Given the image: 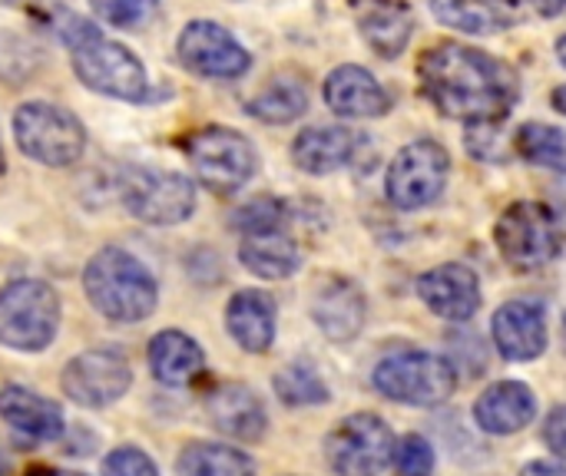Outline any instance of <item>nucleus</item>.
Instances as JSON below:
<instances>
[{
	"instance_id": "obj_1",
	"label": "nucleus",
	"mask_w": 566,
	"mask_h": 476,
	"mask_svg": "<svg viewBox=\"0 0 566 476\" xmlns=\"http://www.w3.org/2000/svg\"><path fill=\"white\" fill-rule=\"evenodd\" d=\"M418 83L448 119L468 126L501 123L517 99V76L507 63L454 40L434 43L421 53Z\"/></svg>"
},
{
	"instance_id": "obj_2",
	"label": "nucleus",
	"mask_w": 566,
	"mask_h": 476,
	"mask_svg": "<svg viewBox=\"0 0 566 476\" xmlns=\"http://www.w3.org/2000/svg\"><path fill=\"white\" fill-rule=\"evenodd\" d=\"M60 36L70 50L73 70L83 80V86L103 96L129 99V103L146 99V70L139 56L129 53L123 43L109 40L86 17H63Z\"/></svg>"
},
{
	"instance_id": "obj_3",
	"label": "nucleus",
	"mask_w": 566,
	"mask_h": 476,
	"mask_svg": "<svg viewBox=\"0 0 566 476\" xmlns=\"http://www.w3.org/2000/svg\"><path fill=\"white\" fill-rule=\"evenodd\" d=\"M83 288L90 305L116 325L146 321L159 302V288L149 268L136 255L113 245L90 258L83 272Z\"/></svg>"
},
{
	"instance_id": "obj_4",
	"label": "nucleus",
	"mask_w": 566,
	"mask_h": 476,
	"mask_svg": "<svg viewBox=\"0 0 566 476\" xmlns=\"http://www.w3.org/2000/svg\"><path fill=\"white\" fill-rule=\"evenodd\" d=\"M60 328V298L46 282L20 278L0 288V345L10 351H43Z\"/></svg>"
},
{
	"instance_id": "obj_5",
	"label": "nucleus",
	"mask_w": 566,
	"mask_h": 476,
	"mask_svg": "<svg viewBox=\"0 0 566 476\" xmlns=\"http://www.w3.org/2000/svg\"><path fill=\"white\" fill-rule=\"evenodd\" d=\"M494 242L511 268L534 272L560 255L564 232L557 215L544 202H514L501 212Z\"/></svg>"
},
{
	"instance_id": "obj_6",
	"label": "nucleus",
	"mask_w": 566,
	"mask_h": 476,
	"mask_svg": "<svg viewBox=\"0 0 566 476\" xmlns=\"http://www.w3.org/2000/svg\"><path fill=\"white\" fill-rule=\"evenodd\" d=\"M375 388L395 404L438 408L454 394L458 371L444 358L428 351H395L378 361Z\"/></svg>"
},
{
	"instance_id": "obj_7",
	"label": "nucleus",
	"mask_w": 566,
	"mask_h": 476,
	"mask_svg": "<svg viewBox=\"0 0 566 476\" xmlns=\"http://www.w3.org/2000/svg\"><path fill=\"white\" fill-rule=\"evenodd\" d=\"M13 136L23 156L53 169L76 162L86 149L83 123L53 103H23L13 113Z\"/></svg>"
},
{
	"instance_id": "obj_8",
	"label": "nucleus",
	"mask_w": 566,
	"mask_h": 476,
	"mask_svg": "<svg viewBox=\"0 0 566 476\" xmlns=\"http://www.w3.org/2000/svg\"><path fill=\"white\" fill-rule=\"evenodd\" d=\"M196 176L212 192H235L255 176V146L226 126H206L182 142Z\"/></svg>"
},
{
	"instance_id": "obj_9",
	"label": "nucleus",
	"mask_w": 566,
	"mask_h": 476,
	"mask_svg": "<svg viewBox=\"0 0 566 476\" xmlns=\"http://www.w3.org/2000/svg\"><path fill=\"white\" fill-rule=\"evenodd\" d=\"M448 172H451L448 149L434 139H418L405 146L388 166V176H385L388 202L401 212L424 209L444 192Z\"/></svg>"
},
{
	"instance_id": "obj_10",
	"label": "nucleus",
	"mask_w": 566,
	"mask_h": 476,
	"mask_svg": "<svg viewBox=\"0 0 566 476\" xmlns=\"http://www.w3.org/2000/svg\"><path fill=\"white\" fill-rule=\"evenodd\" d=\"M126 209L149 225H176L186 222L196 209V186L166 169H126L119 182Z\"/></svg>"
},
{
	"instance_id": "obj_11",
	"label": "nucleus",
	"mask_w": 566,
	"mask_h": 476,
	"mask_svg": "<svg viewBox=\"0 0 566 476\" xmlns=\"http://www.w3.org/2000/svg\"><path fill=\"white\" fill-rule=\"evenodd\" d=\"M328 467L338 476H381L395 461V434L375 414L345 417L325 444Z\"/></svg>"
},
{
	"instance_id": "obj_12",
	"label": "nucleus",
	"mask_w": 566,
	"mask_h": 476,
	"mask_svg": "<svg viewBox=\"0 0 566 476\" xmlns=\"http://www.w3.org/2000/svg\"><path fill=\"white\" fill-rule=\"evenodd\" d=\"M60 384H63V394L73 404L99 411V408L116 404L129 391L133 368H129V361L119 351L99 348V351H86V355L73 358L63 368Z\"/></svg>"
},
{
	"instance_id": "obj_13",
	"label": "nucleus",
	"mask_w": 566,
	"mask_h": 476,
	"mask_svg": "<svg viewBox=\"0 0 566 476\" xmlns=\"http://www.w3.org/2000/svg\"><path fill=\"white\" fill-rule=\"evenodd\" d=\"M179 60L189 73L206 80H235L252 66L249 50L219 23L192 20L176 40Z\"/></svg>"
},
{
	"instance_id": "obj_14",
	"label": "nucleus",
	"mask_w": 566,
	"mask_h": 476,
	"mask_svg": "<svg viewBox=\"0 0 566 476\" xmlns=\"http://www.w3.org/2000/svg\"><path fill=\"white\" fill-rule=\"evenodd\" d=\"M491 331L504 361H534L547 348L544 305L534 298H514L497 308Z\"/></svg>"
},
{
	"instance_id": "obj_15",
	"label": "nucleus",
	"mask_w": 566,
	"mask_h": 476,
	"mask_svg": "<svg viewBox=\"0 0 566 476\" xmlns=\"http://www.w3.org/2000/svg\"><path fill=\"white\" fill-rule=\"evenodd\" d=\"M421 302L444 321H468L481 308V282L468 265H438L418 278Z\"/></svg>"
},
{
	"instance_id": "obj_16",
	"label": "nucleus",
	"mask_w": 566,
	"mask_h": 476,
	"mask_svg": "<svg viewBox=\"0 0 566 476\" xmlns=\"http://www.w3.org/2000/svg\"><path fill=\"white\" fill-rule=\"evenodd\" d=\"M325 103L332 113L345 116V119H375L381 113H388L391 99L381 89V83L355 63L335 66L325 80Z\"/></svg>"
},
{
	"instance_id": "obj_17",
	"label": "nucleus",
	"mask_w": 566,
	"mask_h": 476,
	"mask_svg": "<svg viewBox=\"0 0 566 476\" xmlns=\"http://www.w3.org/2000/svg\"><path fill=\"white\" fill-rule=\"evenodd\" d=\"M361 149V136L345 126H312L295 136L292 159L308 176H328L345 169Z\"/></svg>"
},
{
	"instance_id": "obj_18",
	"label": "nucleus",
	"mask_w": 566,
	"mask_h": 476,
	"mask_svg": "<svg viewBox=\"0 0 566 476\" xmlns=\"http://www.w3.org/2000/svg\"><path fill=\"white\" fill-rule=\"evenodd\" d=\"M0 417L23 437L36 441V444H53L63 437L66 424H63V414L53 401L40 398L36 391L30 388H20V384H7L0 391Z\"/></svg>"
},
{
	"instance_id": "obj_19",
	"label": "nucleus",
	"mask_w": 566,
	"mask_h": 476,
	"mask_svg": "<svg viewBox=\"0 0 566 476\" xmlns=\"http://www.w3.org/2000/svg\"><path fill=\"white\" fill-rule=\"evenodd\" d=\"M474 417L488 434H497V437L517 434L537 417L534 391L521 381H497L478 398Z\"/></svg>"
},
{
	"instance_id": "obj_20",
	"label": "nucleus",
	"mask_w": 566,
	"mask_h": 476,
	"mask_svg": "<svg viewBox=\"0 0 566 476\" xmlns=\"http://www.w3.org/2000/svg\"><path fill=\"white\" fill-rule=\"evenodd\" d=\"M206 414H209L212 427L232 441L252 444L265 434V408L255 398V391H249L245 384L216 388L206 401Z\"/></svg>"
},
{
	"instance_id": "obj_21",
	"label": "nucleus",
	"mask_w": 566,
	"mask_h": 476,
	"mask_svg": "<svg viewBox=\"0 0 566 476\" xmlns=\"http://www.w3.org/2000/svg\"><path fill=\"white\" fill-rule=\"evenodd\" d=\"M226 328L242 351H249V355L269 351L275 341V302L255 288L232 295V302L226 308Z\"/></svg>"
},
{
	"instance_id": "obj_22",
	"label": "nucleus",
	"mask_w": 566,
	"mask_h": 476,
	"mask_svg": "<svg viewBox=\"0 0 566 476\" xmlns=\"http://www.w3.org/2000/svg\"><path fill=\"white\" fill-rule=\"evenodd\" d=\"M315 325L332 338V341H352L361 325H365V298L358 285L345 278H332L312 302Z\"/></svg>"
},
{
	"instance_id": "obj_23",
	"label": "nucleus",
	"mask_w": 566,
	"mask_h": 476,
	"mask_svg": "<svg viewBox=\"0 0 566 476\" xmlns=\"http://www.w3.org/2000/svg\"><path fill=\"white\" fill-rule=\"evenodd\" d=\"M146 358H149L153 378L159 384H166V388H186L206 368L202 348L189 335H182V331H159L149 341V355Z\"/></svg>"
},
{
	"instance_id": "obj_24",
	"label": "nucleus",
	"mask_w": 566,
	"mask_h": 476,
	"mask_svg": "<svg viewBox=\"0 0 566 476\" xmlns=\"http://www.w3.org/2000/svg\"><path fill=\"white\" fill-rule=\"evenodd\" d=\"M431 10L461 33H497L517 20L521 0H431Z\"/></svg>"
},
{
	"instance_id": "obj_25",
	"label": "nucleus",
	"mask_w": 566,
	"mask_h": 476,
	"mask_svg": "<svg viewBox=\"0 0 566 476\" xmlns=\"http://www.w3.org/2000/svg\"><path fill=\"white\" fill-rule=\"evenodd\" d=\"M239 258H242V265H245L252 275L269 278V282H282V278L295 275L298 265H302L298 245H295L282 229L245 235V242H242V248H239Z\"/></svg>"
},
{
	"instance_id": "obj_26",
	"label": "nucleus",
	"mask_w": 566,
	"mask_h": 476,
	"mask_svg": "<svg viewBox=\"0 0 566 476\" xmlns=\"http://www.w3.org/2000/svg\"><path fill=\"white\" fill-rule=\"evenodd\" d=\"M249 116L269 123V126H282V123H292L298 119L305 109H308V93H305V83L295 80V76H275L269 80L252 99H249Z\"/></svg>"
},
{
	"instance_id": "obj_27",
	"label": "nucleus",
	"mask_w": 566,
	"mask_h": 476,
	"mask_svg": "<svg viewBox=\"0 0 566 476\" xmlns=\"http://www.w3.org/2000/svg\"><path fill=\"white\" fill-rule=\"evenodd\" d=\"M179 476H255V464L249 454L226 444H189L179 461Z\"/></svg>"
},
{
	"instance_id": "obj_28",
	"label": "nucleus",
	"mask_w": 566,
	"mask_h": 476,
	"mask_svg": "<svg viewBox=\"0 0 566 476\" xmlns=\"http://www.w3.org/2000/svg\"><path fill=\"white\" fill-rule=\"evenodd\" d=\"M361 33L375 53L391 60V56L405 53V46L411 40V13L398 3H378L375 10H368L361 17Z\"/></svg>"
},
{
	"instance_id": "obj_29",
	"label": "nucleus",
	"mask_w": 566,
	"mask_h": 476,
	"mask_svg": "<svg viewBox=\"0 0 566 476\" xmlns=\"http://www.w3.org/2000/svg\"><path fill=\"white\" fill-rule=\"evenodd\" d=\"M514 152L534 166H544V169H566V133L557 126H547V123H524L517 133H514Z\"/></svg>"
},
{
	"instance_id": "obj_30",
	"label": "nucleus",
	"mask_w": 566,
	"mask_h": 476,
	"mask_svg": "<svg viewBox=\"0 0 566 476\" xmlns=\"http://www.w3.org/2000/svg\"><path fill=\"white\" fill-rule=\"evenodd\" d=\"M272 384H275V394L282 398V404H289V408H308V404H325L328 401L325 381L305 364H289L285 371L275 374Z\"/></svg>"
},
{
	"instance_id": "obj_31",
	"label": "nucleus",
	"mask_w": 566,
	"mask_h": 476,
	"mask_svg": "<svg viewBox=\"0 0 566 476\" xmlns=\"http://www.w3.org/2000/svg\"><path fill=\"white\" fill-rule=\"evenodd\" d=\"M232 222H235V229H242L245 235H252V232H272V229H282V222H285V205H282L279 199L262 195V199L245 202V205L235 212Z\"/></svg>"
},
{
	"instance_id": "obj_32",
	"label": "nucleus",
	"mask_w": 566,
	"mask_h": 476,
	"mask_svg": "<svg viewBox=\"0 0 566 476\" xmlns=\"http://www.w3.org/2000/svg\"><path fill=\"white\" fill-rule=\"evenodd\" d=\"M395 470L398 476H431L434 474V451L424 437L408 434L401 444H395Z\"/></svg>"
},
{
	"instance_id": "obj_33",
	"label": "nucleus",
	"mask_w": 566,
	"mask_h": 476,
	"mask_svg": "<svg viewBox=\"0 0 566 476\" xmlns=\"http://www.w3.org/2000/svg\"><path fill=\"white\" fill-rule=\"evenodd\" d=\"M159 0H93V10L109 27H139L153 17Z\"/></svg>"
},
{
	"instance_id": "obj_34",
	"label": "nucleus",
	"mask_w": 566,
	"mask_h": 476,
	"mask_svg": "<svg viewBox=\"0 0 566 476\" xmlns=\"http://www.w3.org/2000/svg\"><path fill=\"white\" fill-rule=\"evenodd\" d=\"M103 476H159V467L139 447H116L103 461Z\"/></svg>"
},
{
	"instance_id": "obj_35",
	"label": "nucleus",
	"mask_w": 566,
	"mask_h": 476,
	"mask_svg": "<svg viewBox=\"0 0 566 476\" xmlns=\"http://www.w3.org/2000/svg\"><path fill=\"white\" fill-rule=\"evenodd\" d=\"M544 441H547V447H551L557 457H564L566 461V404L564 408H557V411L547 417V424H544Z\"/></svg>"
},
{
	"instance_id": "obj_36",
	"label": "nucleus",
	"mask_w": 566,
	"mask_h": 476,
	"mask_svg": "<svg viewBox=\"0 0 566 476\" xmlns=\"http://www.w3.org/2000/svg\"><path fill=\"white\" fill-rule=\"evenodd\" d=\"M521 476H566V467H560V464H547V461H537V464L524 467V474Z\"/></svg>"
},
{
	"instance_id": "obj_37",
	"label": "nucleus",
	"mask_w": 566,
	"mask_h": 476,
	"mask_svg": "<svg viewBox=\"0 0 566 476\" xmlns=\"http://www.w3.org/2000/svg\"><path fill=\"white\" fill-rule=\"evenodd\" d=\"M534 3V10L541 13V17H557V13H564L566 0H531Z\"/></svg>"
},
{
	"instance_id": "obj_38",
	"label": "nucleus",
	"mask_w": 566,
	"mask_h": 476,
	"mask_svg": "<svg viewBox=\"0 0 566 476\" xmlns=\"http://www.w3.org/2000/svg\"><path fill=\"white\" fill-rule=\"evenodd\" d=\"M554 106L566 116V86H557V89H554Z\"/></svg>"
},
{
	"instance_id": "obj_39",
	"label": "nucleus",
	"mask_w": 566,
	"mask_h": 476,
	"mask_svg": "<svg viewBox=\"0 0 566 476\" xmlns=\"http://www.w3.org/2000/svg\"><path fill=\"white\" fill-rule=\"evenodd\" d=\"M27 476H83V474H66V470H46V467H36V470H30Z\"/></svg>"
},
{
	"instance_id": "obj_40",
	"label": "nucleus",
	"mask_w": 566,
	"mask_h": 476,
	"mask_svg": "<svg viewBox=\"0 0 566 476\" xmlns=\"http://www.w3.org/2000/svg\"><path fill=\"white\" fill-rule=\"evenodd\" d=\"M0 476H10V461L3 454H0Z\"/></svg>"
},
{
	"instance_id": "obj_41",
	"label": "nucleus",
	"mask_w": 566,
	"mask_h": 476,
	"mask_svg": "<svg viewBox=\"0 0 566 476\" xmlns=\"http://www.w3.org/2000/svg\"><path fill=\"white\" fill-rule=\"evenodd\" d=\"M557 53H560V63L566 66V36H560V43H557Z\"/></svg>"
},
{
	"instance_id": "obj_42",
	"label": "nucleus",
	"mask_w": 566,
	"mask_h": 476,
	"mask_svg": "<svg viewBox=\"0 0 566 476\" xmlns=\"http://www.w3.org/2000/svg\"><path fill=\"white\" fill-rule=\"evenodd\" d=\"M564 345H566V318H564Z\"/></svg>"
}]
</instances>
